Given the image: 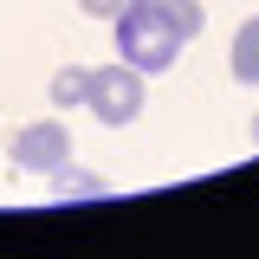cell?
<instances>
[{"instance_id": "obj_1", "label": "cell", "mask_w": 259, "mask_h": 259, "mask_svg": "<svg viewBox=\"0 0 259 259\" xmlns=\"http://www.w3.org/2000/svg\"><path fill=\"white\" fill-rule=\"evenodd\" d=\"M117 52L136 71H168L175 52H182V32L168 26V13L156 0H123V13H117Z\"/></svg>"}, {"instance_id": "obj_2", "label": "cell", "mask_w": 259, "mask_h": 259, "mask_svg": "<svg viewBox=\"0 0 259 259\" xmlns=\"http://www.w3.org/2000/svg\"><path fill=\"white\" fill-rule=\"evenodd\" d=\"M84 110L110 130L136 123V110H143V71L136 65H97L91 84H84Z\"/></svg>"}, {"instance_id": "obj_3", "label": "cell", "mask_w": 259, "mask_h": 259, "mask_svg": "<svg viewBox=\"0 0 259 259\" xmlns=\"http://www.w3.org/2000/svg\"><path fill=\"white\" fill-rule=\"evenodd\" d=\"M7 156L20 162L26 175H65V162H71V136H65V123H59V117H46V123L13 130Z\"/></svg>"}, {"instance_id": "obj_4", "label": "cell", "mask_w": 259, "mask_h": 259, "mask_svg": "<svg viewBox=\"0 0 259 259\" xmlns=\"http://www.w3.org/2000/svg\"><path fill=\"white\" fill-rule=\"evenodd\" d=\"M233 78L240 84H259V13L233 32Z\"/></svg>"}, {"instance_id": "obj_5", "label": "cell", "mask_w": 259, "mask_h": 259, "mask_svg": "<svg viewBox=\"0 0 259 259\" xmlns=\"http://www.w3.org/2000/svg\"><path fill=\"white\" fill-rule=\"evenodd\" d=\"M162 13H168V26L182 32V46H188L194 32H201V20H207V13H201V0H156Z\"/></svg>"}, {"instance_id": "obj_6", "label": "cell", "mask_w": 259, "mask_h": 259, "mask_svg": "<svg viewBox=\"0 0 259 259\" xmlns=\"http://www.w3.org/2000/svg\"><path fill=\"white\" fill-rule=\"evenodd\" d=\"M84 84H91V71L84 65H65L52 78V104H84Z\"/></svg>"}, {"instance_id": "obj_7", "label": "cell", "mask_w": 259, "mask_h": 259, "mask_svg": "<svg viewBox=\"0 0 259 259\" xmlns=\"http://www.w3.org/2000/svg\"><path fill=\"white\" fill-rule=\"evenodd\" d=\"M78 7H84L91 20H117V13H123V0H78Z\"/></svg>"}, {"instance_id": "obj_8", "label": "cell", "mask_w": 259, "mask_h": 259, "mask_svg": "<svg viewBox=\"0 0 259 259\" xmlns=\"http://www.w3.org/2000/svg\"><path fill=\"white\" fill-rule=\"evenodd\" d=\"M253 143H259V117H253Z\"/></svg>"}]
</instances>
